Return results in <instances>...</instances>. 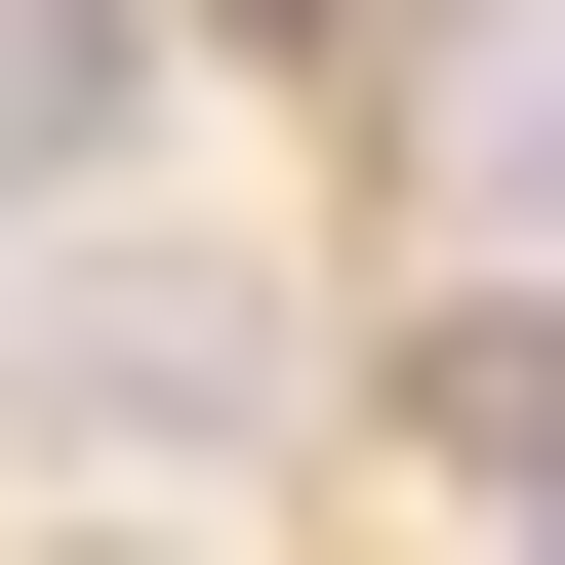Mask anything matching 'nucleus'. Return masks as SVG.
<instances>
[{
	"mask_svg": "<svg viewBox=\"0 0 565 565\" xmlns=\"http://www.w3.org/2000/svg\"><path fill=\"white\" fill-rule=\"evenodd\" d=\"M484 162H525V243H565V82H525V121H484Z\"/></svg>",
	"mask_w": 565,
	"mask_h": 565,
	"instance_id": "obj_4",
	"label": "nucleus"
},
{
	"mask_svg": "<svg viewBox=\"0 0 565 565\" xmlns=\"http://www.w3.org/2000/svg\"><path fill=\"white\" fill-rule=\"evenodd\" d=\"M445 445H484V484L565 525V323H445Z\"/></svg>",
	"mask_w": 565,
	"mask_h": 565,
	"instance_id": "obj_3",
	"label": "nucleus"
},
{
	"mask_svg": "<svg viewBox=\"0 0 565 565\" xmlns=\"http://www.w3.org/2000/svg\"><path fill=\"white\" fill-rule=\"evenodd\" d=\"M82 404L202 445V404H243V282H41V445H82Z\"/></svg>",
	"mask_w": 565,
	"mask_h": 565,
	"instance_id": "obj_1",
	"label": "nucleus"
},
{
	"mask_svg": "<svg viewBox=\"0 0 565 565\" xmlns=\"http://www.w3.org/2000/svg\"><path fill=\"white\" fill-rule=\"evenodd\" d=\"M121 82H162V41H121V0H0V162H82Z\"/></svg>",
	"mask_w": 565,
	"mask_h": 565,
	"instance_id": "obj_2",
	"label": "nucleus"
}]
</instances>
